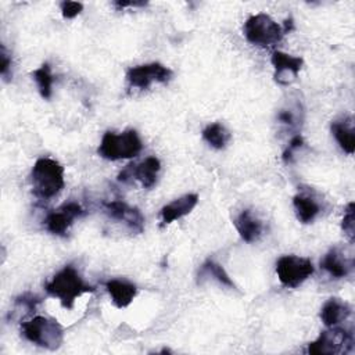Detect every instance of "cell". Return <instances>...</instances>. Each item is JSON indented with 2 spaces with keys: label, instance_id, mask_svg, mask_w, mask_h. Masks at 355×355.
Masks as SVG:
<instances>
[{
  "label": "cell",
  "instance_id": "cell-12",
  "mask_svg": "<svg viewBox=\"0 0 355 355\" xmlns=\"http://www.w3.org/2000/svg\"><path fill=\"white\" fill-rule=\"evenodd\" d=\"M270 62L275 68V79L280 85L291 83L300 73L304 60L301 57H294L283 51H273Z\"/></svg>",
  "mask_w": 355,
  "mask_h": 355
},
{
  "label": "cell",
  "instance_id": "cell-25",
  "mask_svg": "<svg viewBox=\"0 0 355 355\" xmlns=\"http://www.w3.org/2000/svg\"><path fill=\"white\" fill-rule=\"evenodd\" d=\"M302 144H304V139H302L300 135H295V136L290 140L288 147H287V148L284 150V153H283V161H284V162H290V161L293 159L294 151L298 150V148H301Z\"/></svg>",
  "mask_w": 355,
  "mask_h": 355
},
{
  "label": "cell",
  "instance_id": "cell-19",
  "mask_svg": "<svg viewBox=\"0 0 355 355\" xmlns=\"http://www.w3.org/2000/svg\"><path fill=\"white\" fill-rule=\"evenodd\" d=\"M293 205H294V209H295L297 219L304 225L313 222V219L320 212V205L318 204V201L313 197L308 196V194L301 193V194L294 196Z\"/></svg>",
  "mask_w": 355,
  "mask_h": 355
},
{
  "label": "cell",
  "instance_id": "cell-8",
  "mask_svg": "<svg viewBox=\"0 0 355 355\" xmlns=\"http://www.w3.org/2000/svg\"><path fill=\"white\" fill-rule=\"evenodd\" d=\"M172 75V71L161 62H150L129 68L126 72V80L130 87L146 90L154 82L168 83Z\"/></svg>",
  "mask_w": 355,
  "mask_h": 355
},
{
  "label": "cell",
  "instance_id": "cell-2",
  "mask_svg": "<svg viewBox=\"0 0 355 355\" xmlns=\"http://www.w3.org/2000/svg\"><path fill=\"white\" fill-rule=\"evenodd\" d=\"M32 191L40 200H49L64 189V168L51 158H39L31 172Z\"/></svg>",
  "mask_w": 355,
  "mask_h": 355
},
{
  "label": "cell",
  "instance_id": "cell-7",
  "mask_svg": "<svg viewBox=\"0 0 355 355\" xmlns=\"http://www.w3.org/2000/svg\"><path fill=\"white\" fill-rule=\"evenodd\" d=\"M279 282L288 288H295L313 275L311 259L297 255H283L276 262Z\"/></svg>",
  "mask_w": 355,
  "mask_h": 355
},
{
  "label": "cell",
  "instance_id": "cell-5",
  "mask_svg": "<svg viewBox=\"0 0 355 355\" xmlns=\"http://www.w3.org/2000/svg\"><path fill=\"white\" fill-rule=\"evenodd\" d=\"M243 32L250 43L262 47L277 43L284 35L283 28L273 18L263 12L251 15L244 22Z\"/></svg>",
  "mask_w": 355,
  "mask_h": 355
},
{
  "label": "cell",
  "instance_id": "cell-3",
  "mask_svg": "<svg viewBox=\"0 0 355 355\" xmlns=\"http://www.w3.org/2000/svg\"><path fill=\"white\" fill-rule=\"evenodd\" d=\"M141 148L143 144L137 132L133 129H128L119 135L114 132H105L97 148V154L101 158L118 161L136 157L141 151Z\"/></svg>",
  "mask_w": 355,
  "mask_h": 355
},
{
  "label": "cell",
  "instance_id": "cell-26",
  "mask_svg": "<svg viewBox=\"0 0 355 355\" xmlns=\"http://www.w3.org/2000/svg\"><path fill=\"white\" fill-rule=\"evenodd\" d=\"M0 58H1L0 73H1V76L4 78V80L8 82V80H10V79H8V76H10V69H11V58H10L8 54L6 53V49H4V47L1 49V55H0Z\"/></svg>",
  "mask_w": 355,
  "mask_h": 355
},
{
  "label": "cell",
  "instance_id": "cell-10",
  "mask_svg": "<svg viewBox=\"0 0 355 355\" xmlns=\"http://www.w3.org/2000/svg\"><path fill=\"white\" fill-rule=\"evenodd\" d=\"M161 169V162L157 157H147L140 164L128 165L119 175V182H129L130 179H137L144 189H151L157 183V176Z\"/></svg>",
  "mask_w": 355,
  "mask_h": 355
},
{
  "label": "cell",
  "instance_id": "cell-14",
  "mask_svg": "<svg viewBox=\"0 0 355 355\" xmlns=\"http://www.w3.org/2000/svg\"><path fill=\"white\" fill-rule=\"evenodd\" d=\"M234 227L245 243H255L262 234V222L250 211L243 209L234 218Z\"/></svg>",
  "mask_w": 355,
  "mask_h": 355
},
{
  "label": "cell",
  "instance_id": "cell-23",
  "mask_svg": "<svg viewBox=\"0 0 355 355\" xmlns=\"http://www.w3.org/2000/svg\"><path fill=\"white\" fill-rule=\"evenodd\" d=\"M341 229L344 234L348 237L349 243L352 244L355 237V204L354 202H349L345 208V214L341 220Z\"/></svg>",
  "mask_w": 355,
  "mask_h": 355
},
{
  "label": "cell",
  "instance_id": "cell-16",
  "mask_svg": "<svg viewBox=\"0 0 355 355\" xmlns=\"http://www.w3.org/2000/svg\"><path fill=\"white\" fill-rule=\"evenodd\" d=\"M349 315H351L349 304L336 297L327 300L320 309V319L327 327L337 326L338 323L348 319Z\"/></svg>",
  "mask_w": 355,
  "mask_h": 355
},
{
  "label": "cell",
  "instance_id": "cell-11",
  "mask_svg": "<svg viewBox=\"0 0 355 355\" xmlns=\"http://www.w3.org/2000/svg\"><path fill=\"white\" fill-rule=\"evenodd\" d=\"M104 212L118 222L125 223V226L133 233H143L144 230V218L136 207H130L125 201L114 200L103 204Z\"/></svg>",
  "mask_w": 355,
  "mask_h": 355
},
{
  "label": "cell",
  "instance_id": "cell-6",
  "mask_svg": "<svg viewBox=\"0 0 355 355\" xmlns=\"http://www.w3.org/2000/svg\"><path fill=\"white\" fill-rule=\"evenodd\" d=\"M354 347L352 333L341 327H330L319 334V337L309 343L308 354L311 355H336L351 352Z\"/></svg>",
  "mask_w": 355,
  "mask_h": 355
},
{
  "label": "cell",
  "instance_id": "cell-24",
  "mask_svg": "<svg viewBox=\"0 0 355 355\" xmlns=\"http://www.w3.org/2000/svg\"><path fill=\"white\" fill-rule=\"evenodd\" d=\"M61 7V14L65 19H72L76 15H79L83 10V4L78 1H62L60 4Z\"/></svg>",
  "mask_w": 355,
  "mask_h": 355
},
{
  "label": "cell",
  "instance_id": "cell-15",
  "mask_svg": "<svg viewBox=\"0 0 355 355\" xmlns=\"http://www.w3.org/2000/svg\"><path fill=\"white\" fill-rule=\"evenodd\" d=\"M105 288L111 297L112 304L119 309L129 306L137 294V287L133 283L119 279L108 280L105 283Z\"/></svg>",
  "mask_w": 355,
  "mask_h": 355
},
{
  "label": "cell",
  "instance_id": "cell-28",
  "mask_svg": "<svg viewBox=\"0 0 355 355\" xmlns=\"http://www.w3.org/2000/svg\"><path fill=\"white\" fill-rule=\"evenodd\" d=\"M114 4L118 8H123V7H144L147 3H144V1H115Z\"/></svg>",
  "mask_w": 355,
  "mask_h": 355
},
{
  "label": "cell",
  "instance_id": "cell-4",
  "mask_svg": "<svg viewBox=\"0 0 355 355\" xmlns=\"http://www.w3.org/2000/svg\"><path fill=\"white\" fill-rule=\"evenodd\" d=\"M21 333L28 341L50 351L60 348L64 340L62 326L57 320L44 316H35L24 322L21 324Z\"/></svg>",
  "mask_w": 355,
  "mask_h": 355
},
{
  "label": "cell",
  "instance_id": "cell-18",
  "mask_svg": "<svg viewBox=\"0 0 355 355\" xmlns=\"http://www.w3.org/2000/svg\"><path fill=\"white\" fill-rule=\"evenodd\" d=\"M331 133L340 147L347 154H354L355 150V133H354V122L352 118H344L340 121H334L331 123Z\"/></svg>",
  "mask_w": 355,
  "mask_h": 355
},
{
  "label": "cell",
  "instance_id": "cell-13",
  "mask_svg": "<svg viewBox=\"0 0 355 355\" xmlns=\"http://www.w3.org/2000/svg\"><path fill=\"white\" fill-rule=\"evenodd\" d=\"M197 202H198V196L194 193H189V194H184V196L173 200L172 202L164 205L159 211V216H161L159 226L164 227V226L172 223L173 220L189 215L194 209Z\"/></svg>",
  "mask_w": 355,
  "mask_h": 355
},
{
  "label": "cell",
  "instance_id": "cell-27",
  "mask_svg": "<svg viewBox=\"0 0 355 355\" xmlns=\"http://www.w3.org/2000/svg\"><path fill=\"white\" fill-rule=\"evenodd\" d=\"M277 119L282 122V123H286V125H297V116L295 114L291 111V110H283L279 112L277 115Z\"/></svg>",
  "mask_w": 355,
  "mask_h": 355
},
{
  "label": "cell",
  "instance_id": "cell-1",
  "mask_svg": "<svg viewBox=\"0 0 355 355\" xmlns=\"http://www.w3.org/2000/svg\"><path fill=\"white\" fill-rule=\"evenodd\" d=\"M50 297L57 298L65 309H72L75 300L82 294L93 293L94 287L87 284L72 265L64 266L44 286Z\"/></svg>",
  "mask_w": 355,
  "mask_h": 355
},
{
  "label": "cell",
  "instance_id": "cell-21",
  "mask_svg": "<svg viewBox=\"0 0 355 355\" xmlns=\"http://www.w3.org/2000/svg\"><path fill=\"white\" fill-rule=\"evenodd\" d=\"M204 276H211L212 279L219 282L222 286H226V287H229L232 290H236V284L233 283V280L230 279V276L227 275L225 268L220 263H218L216 261H214V259H207L201 265V269L198 272V279H201Z\"/></svg>",
  "mask_w": 355,
  "mask_h": 355
},
{
  "label": "cell",
  "instance_id": "cell-20",
  "mask_svg": "<svg viewBox=\"0 0 355 355\" xmlns=\"http://www.w3.org/2000/svg\"><path fill=\"white\" fill-rule=\"evenodd\" d=\"M202 139L214 148L222 150L230 141V132L219 122L209 123L202 130Z\"/></svg>",
  "mask_w": 355,
  "mask_h": 355
},
{
  "label": "cell",
  "instance_id": "cell-17",
  "mask_svg": "<svg viewBox=\"0 0 355 355\" xmlns=\"http://www.w3.org/2000/svg\"><path fill=\"white\" fill-rule=\"evenodd\" d=\"M320 266L333 277L341 279L345 277L351 268H352V261L348 259L337 247L329 250L323 259L320 261Z\"/></svg>",
  "mask_w": 355,
  "mask_h": 355
},
{
  "label": "cell",
  "instance_id": "cell-22",
  "mask_svg": "<svg viewBox=\"0 0 355 355\" xmlns=\"http://www.w3.org/2000/svg\"><path fill=\"white\" fill-rule=\"evenodd\" d=\"M32 76H33V79H35V82L37 85L40 96L43 98L49 100L51 97V93H53V82H54L50 64L49 62L42 64L39 68H36L32 72Z\"/></svg>",
  "mask_w": 355,
  "mask_h": 355
},
{
  "label": "cell",
  "instance_id": "cell-9",
  "mask_svg": "<svg viewBox=\"0 0 355 355\" xmlns=\"http://www.w3.org/2000/svg\"><path fill=\"white\" fill-rule=\"evenodd\" d=\"M85 214L86 212L80 207V204L75 201H69L62 204L60 208L51 211L44 219V226L51 234L65 236L68 229L73 223V219L80 218Z\"/></svg>",
  "mask_w": 355,
  "mask_h": 355
}]
</instances>
